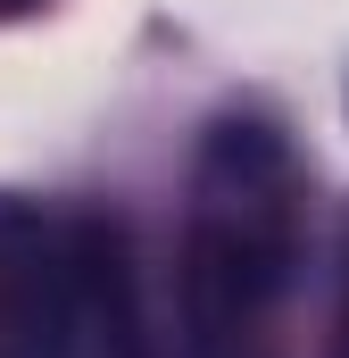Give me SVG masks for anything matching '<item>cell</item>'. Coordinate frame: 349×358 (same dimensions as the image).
<instances>
[{
  "instance_id": "obj_1",
  "label": "cell",
  "mask_w": 349,
  "mask_h": 358,
  "mask_svg": "<svg viewBox=\"0 0 349 358\" xmlns=\"http://www.w3.org/2000/svg\"><path fill=\"white\" fill-rule=\"evenodd\" d=\"M308 242V176L274 117H216L183 200V317L200 358H258Z\"/></svg>"
},
{
  "instance_id": "obj_2",
  "label": "cell",
  "mask_w": 349,
  "mask_h": 358,
  "mask_svg": "<svg viewBox=\"0 0 349 358\" xmlns=\"http://www.w3.org/2000/svg\"><path fill=\"white\" fill-rule=\"evenodd\" d=\"M0 358H142L125 234L0 192Z\"/></svg>"
},
{
  "instance_id": "obj_3",
  "label": "cell",
  "mask_w": 349,
  "mask_h": 358,
  "mask_svg": "<svg viewBox=\"0 0 349 358\" xmlns=\"http://www.w3.org/2000/svg\"><path fill=\"white\" fill-rule=\"evenodd\" d=\"M325 358H349V292H341V317H333V350Z\"/></svg>"
},
{
  "instance_id": "obj_4",
  "label": "cell",
  "mask_w": 349,
  "mask_h": 358,
  "mask_svg": "<svg viewBox=\"0 0 349 358\" xmlns=\"http://www.w3.org/2000/svg\"><path fill=\"white\" fill-rule=\"evenodd\" d=\"M25 8H42V0H0V17H25Z\"/></svg>"
}]
</instances>
